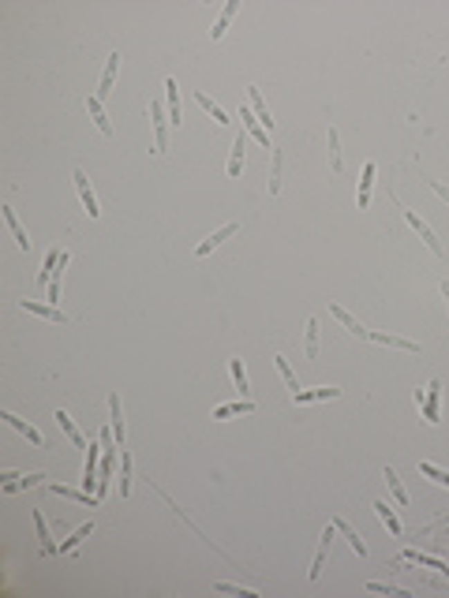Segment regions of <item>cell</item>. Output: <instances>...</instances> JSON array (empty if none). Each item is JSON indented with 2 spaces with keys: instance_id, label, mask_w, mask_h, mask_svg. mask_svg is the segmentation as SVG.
Here are the masks:
<instances>
[{
  "instance_id": "6da1fadb",
  "label": "cell",
  "mask_w": 449,
  "mask_h": 598,
  "mask_svg": "<svg viewBox=\"0 0 449 598\" xmlns=\"http://www.w3.org/2000/svg\"><path fill=\"white\" fill-rule=\"evenodd\" d=\"M169 109L161 101H150V127H154V153H165L169 150Z\"/></svg>"
},
{
  "instance_id": "7a4b0ae2",
  "label": "cell",
  "mask_w": 449,
  "mask_h": 598,
  "mask_svg": "<svg viewBox=\"0 0 449 598\" xmlns=\"http://www.w3.org/2000/svg\"><path fill=\"white\" fill-rule=\"evenodd\" d=\"M401 209H405V221H408V225H412V232H416V236H419V239H423V243H427V251L434 254V259H442V243H438L434 228H430L427 221H423V217L416 214V209H408V206H401Z\"/></svg>"
},
{
  "instance_id": "3957f363",
  "label": "cell",
  "mask_w": 449,
  "mask_h": 598,
  "mask_svg": "<svg viewBox=\"0 0 449 598\" xmlns=\"http://www.w3.org/2000/svg\"><path fill=\"white\" fill-rule=\"evenodd\" d=\"M333 539H337V527H333V523H326V531L318 535V554H315V561H311V568H307V579L322 576V568L329 561V550H333Z\"/></svg>"
},
{
  "instance_id": "277c9868",
  "label": "cell",
  "mask_w": 449,
  "mask_h": 598,
  "mask_svg": "<svg viewBox=\"0 0 449 598\" xmlns=\"http://www.w3.org/2000/svg\"><path fill=\"white\" fill-rule=\"evenodd\" d=\"M71 180H75V191H79V198H82V209H86V217L98 221V217H102V206H98V195H94V187H90L86 172L75 169V172H71Z\"/></svg>"
},
{
  "instance_id": "5b68a950",
  "label": "cell",
  "mask_w": 449,
  "mask_h": 598,
  "mask_svg": "<svg viewBox=\"0 0 449 598\" xmlns=\"http://www.w3.org/2000/svg\"><path fill=\"white\" fill-rule=\"evenodd\" d=\"M19 307L26 310V315H34V318H42V321H68V315L57 307V303H38V299H19Z\"/></svg>"
},
{
  "instance_id": "8992f818",
  "label": "cell",
  "mask_w": 449,
  "mask_h": 598,
  "mask_svg": "<svg viewBox=\"0 0 449 598\" xmlns=\"http://www.w3.org/2000/svg\"><path fill=\"white\" fill-rule=\"evenodd\" d=\"M438 404H442V382L430 378L427 382V397H423V404H419V408H423V422H427V427H434V422H438Z\"/></svg>"
},
{
  "instance_id": "52a82bcc",
  "label": "cell",
  "mask_w": 449,
  "mask_h": 598,
  "mask_svg": "<svg viewBox=\"0 0 449 598\" xmlns=\"http://www.w3.org/2000/svg\"><path fill=\"white\" fill-rule=\"evenodd\" d=\"M236 232H240V225H236V221H228V225H221L217 232H210V236L203 239V243L195 247V254H199V259H206V254L214 251V247H221L225 239H228V236H236Z\"/></svg>"
},
{
  "instance_id": "ba28073f",
  "label": "cell",
  "mask_w": 449,
  "mask_h": 598,
  "mask_svg": "<svg viewBox=\"0 0 449 598\" xmlns=\"http://www.w3.org/2000/svg\"><path fill=\"white\" fill-rule=\"evenodd\" d=\"M116 71H120V49H113L105 57V71H102V82H98V97H109L113 94V82H116Z\"/></svg>"
},
{
  "instance_id": "9c48e42d",
  "label": "cell",
  "mask_w": 449,
  "mask_h": 598,
  "mask_svg": "<svg viewBox=\"0 0 449 598\" xmlns=\"http://www.w3.org/2000/svg\"><path fill=\"white\" fill-rule=\"evenodd\" d=\"M337 397H341V389H337V385H322V389H300V393H292V404H296V408H304V404L337 400Z\"/></svg>"
},
{
  "instance_id": "30bf717a",
  "label": "cell",
  "mask_w": 449,
  "mask_h": 598,
  "mask_svg": "<svg viewBox=\"0 0 449 598\" xmlns=\"http://www.w3.org/2000/svg\"><path fill=\"white\" fill-rule=\"evenodd\" d=\"M0 419H4L8 422V427H12V430H19V434L26 438V441H30V445H45V438H42V430L38 427H30V422H26V419H19V415H15V411H0Z\"/></svg>"
},
{
  "instance_id": "8fae6325",
  "label": "cell",
  "mask_w": 449,
  "mask_h": 598,
  "mask_svg": "<svg viewBox=\"0 0 449 598\" xmlns=\"http://www.w3.org/2000/svg\"><path fill=\"white\" fill-rule=\"evenodd\" d=\"M240 120H244V131L251 135V139H259L266 150H273V146H270V131H266V127L259 124V116L251 113V105H240Z\"/></svg>"
},
{
  "instance_id": "7c38bea8",
  "label": "cell",
  "mask_w": 449,
  "mask_h": 598,
  "mask_svg": "<svg viewBox=\"0 0 449 598\" xmlns=\"http://www.w3.org/2000/svg\"><path fill=\"white\" fill-rule=\"evenodd\" d=\"M49 490L57 494V498H71V501H79V505H90V509H98V505H102V498H98V494H90V490H75V486L49 483Z\"/></svg>"
},
{
  "instance_id": "4fadbf2b",
  "label": "cell",
  "mask_w": 449,
  "mask_h": 598,
  "mask_svg": "<svg viewBox=\"0 0 449 598\" xmlns=\"http://www.w3.org/2000/svg\"><path fill=\"white\" fill-rule=\"evenodd\" d=\"M30 516H34V527H38V546H42V554H45V557H57L60 546L53 542V531H49V523H45V516H42L38 509H34Z\"/></svg>"
},
{
  "instance_id": "5bb4252c",
  "label": "cell",
  "mask_w": 449,
  "mask_h": 598,
  "mask_svg": "<svg viewBox=\"0 0 449 598\" xmlns=\"http://www.w3.org/2000/svg\"><path fill=\"white\" fill-rule=\"evenodd\" d=\"M0 217H4V225H8V232H12L15 247H19V251H30V236L23 232V225H19V217H15V209L4 206V209H0Z\"/></svg>"
},
{
  "instance_id": "9a60e30c",
  "label": "cell",
  "mask_w": 449,
  "mask_h": 598,
  "mask_svg": "<svg viewBox=\"0 0 449 598\" xmlns=\"http://www.w3.org/2000/svg\"><path fill=\"white\" fill-rule=\"evenodd\" d=\"M329 318H337V321H341V326L348 329V333H352V337H360V340H367V337H371L367 329H363L360 321H356V318H352V315H348V310L341 307V303H329Z\"/></svg>"
},
{
  "instance_id": "2e32d148",
  "label": "cell",
  "mask_w": 449,
  "mask_h": 598,
  "mask_svg": "<svg viewBox=\"0 0 449 598\" xmlns=\"http://www.w3.org/2000/svg\"><path fill=\"white\" fill-rule=\"evenodd\" d=\"M371 509L378 512V520H382V523H386V527H390V535H393V539H405V523L397 520V512L390 509V501H374Z\"/></svg>"
},
{
  "instance_id": "e0dca14e",
  "label": "cell",
  "mask_w": 449,
  "mask_h": 598,
  "mask_svg": "<svg viewBox=\"0 0 449 598\" xmlns=\"http://www.w3.org/2000/svg\"><path fill=\"white\" fill-rule=\"evenodd\" d=\"M329 523H333V527H337V535H341V539L348 542V550H352V554H360V557H367V542H363L360 535H356V531H352V527H348V523H345L341 516H333V520H329Z\"/></svg>"
},
{
  "instance_id": "ac0fdd59",
  "label": "cell",
  "mask_w": 449,
  "mask_h": 598,
  "mask_svg": "<svg viewBox=\"0 0 449 598\" xmlns=\"http://www.w3.org/2000/svg\"><path fill=\"white\" fill-rule=\"evenodd\" d=\"M251 411H255V400L251 397H240V400H232V404L214 408V415H210V419H232V415H251Z\"/></svg>"
},
{
  "instance_id": "d6986e66",
  "label": "cell",
  "mask_w": 449,
  "mask_h": 598,
  "mask_svg": "<svg viewBox=\"0 0 449 598\" xmlns=\"http://www.w3.org/2000/svg\"><path fill=\"white\" fill-rule=\"evenodd\" d=\"M236 12H240V0H228V4L221 8V15H217L214 30H210V41H221L225 38V30H228V23L236 19Z\"/></svg>"
},
{
  "instance_id": "ffe728a7",
  "label": "cell",
  "mask_w": 449,
  "mask_h": 598,
  "mask_svg": "<svg viewBox=\"0 0 449 598\" xmlns=\"http://www.w3.org/2000/svg\"><path fill=\"white\" fill-rule=\"evenodd\" d=\"M109 427H113L116 441L124 449V408H120V393H109Z\"/></svg>"
},
{
  "instance_id": "44dd1931",
  "label": "cell",
  "mask_w": 449,
  "mask_h": 598,
  "mask_svg": "<svg viewBox=\"0 0 449 598\" xmlns=\"http://www.w3.org/2000/svg\"><path fill=\"white\" fill-rule=\"evenodd\" d=\"M405 561H408V565H419V568H434V572L449 576V565H446V561L430 557V554H423V550H405Z\"/></svg>"
},
{
  "instance_id": "7402d4cb",
  "label": "cell",
  "mask_w": 449,
  "mask_h": 598,
  "mask_svg": "<svg viewBox=\"0 0 449 598\" xmlns=\"http://www.w3.org/2000/svg\"><path fill=\"white\" fill-rule=\"evenodd\" d=\"M86 113H90V120L98 124V131H102L105 139H113V124H109V116H105L102 97H86Z\"/></svg>"
},
{
  "instance_id": "603a6c76",
  "label": "cell",
  "mask_w": 449,
  "mask_h": 598,
  "mask_svg": "<svg viewBox=\"0 0 449 598\" xmlns=\"http://www.w3.org/2000/svg\"><path fill=\"white\" fill-rule=\"evenodd\" d=\"M247 101H251V113L259 116L262 127H273V116H270V105L262 101V90L259 86H247Z\"/></svg>"
},
{
  "instance_id": "cb8c5ba5",
  "label": "cell",
  "mask_w": 449,
  "mask_h": 598,
  "mask_svg": "<svg viewBox=\"0 0 449 598\" xmlns=\"http://www.w3.org/2000/svg\"><path fill=\"white\" fill-rule=\"evenodd\" d=\"M53 419H57V427L64 430V434H68V441H71V445H79V449H86V445H90V441L82 438V430L75 427V422H71V415H68V411H64V408H60V411H57V415H53Z\"/></svg>"
},
{
  "instance_id": "d4e9b609",
  "label": "cell",
  "mask_w": 449,
  "mask_h": 598,
  "mask_svg": "<svg viewBox=\"0 0 449 598\" xmlns=\"http://www.w3.org/2000/svg\"><path fill=\"white\" fill-rule=\"evenodd\" d=\"M374 172H378V165H374V161H367V165H363V172H360V195H356L360 209H367V206H371V183H374Z\"/></svg>"
},
{
  "instance_id": "484cf974",
  "label": "cell",
  "mask_w": 449,
  "mask_h": 598,
  "mask_svg": "<svg viewBox=\"0 0 449 598\" xmlns=\"http://www.w3.org/2000/svg\"><path fill=\"white\" fill-rule=\"evenodd\" d=\"M371 340H378V344H386V348H397V352H419L416 340L397 337V333H371Z\"/></svg>"
},
{
  "instance_id": "4316f807",
  "label": "cell",
  "mask_w": 449,
  "mask_h": 598,
  "mask_svg": "<svg viewBox=\"0 0 449 598\" xmlns=\"http://www.w3.org/2000/svg\"><path fill=\"white\" fill-rule=\"evenodd\" d=\"M281 172H285V153L273 146V150H270V195H277V191H281Z\"/></svg>"
},
{
  "instance_id": "83f0119b",
  "label": "cell",
  "mask_w": 449,
  "mask_h": 598,
  "mask_svg": "<svg viewBox=\"0 0 449 598\" xmlns=\"http://www.w3.org/2000/svg\"><path fill=\"white\" fill-rule=\"evenodd\" d=\"M165 97H169V120L180 127L184 116H180V82L176 79H165Z\"/></svg>"
},
{
  "instance_id": "f1b7e54d",
  "label": "cell",
  "mask_w": 449,
  "mask_h": 598,
  "mask_svg": "<svg viewBox=\"0 0 449 598\" xmlns=\"http://www.w3.org/2000/svg\"><path fill=\"white\" fill-rule=\"evenodd\" d=\"M228 374H232L236 393H240V397H247V393H251V385H247V371H244V359H240V355L228 359Z\"/></svg>"
},
{
  "instance_id": "f546056e",
  "label": "cell",
  "mask_w": 449,
  "mask_h": 598,
  "mask_svg": "<svg viewBox=\"0 0 449 598\" xmlns=\"http://www.w3.org/2000/svg\"><path fill=\"white\" fill-rule=\"evenodd\" d=\"M90 531H94V520H86V523H79V527H75V531H71V535H68V539H64V542H60V554H71V550H75V546H79V542H82V539H90Z\"/></svg>"
},
{
  "instance_id": "4dcf8cb0",
  "label": "cell",
  "mask_w": 449,
  "mask_h": 598,
  "mask_svg": "<svg viewBox=\"0 0 449 598\" xmlns=\"http://www.w3.org/2000/svg\"><path fill=\"white\" fill-rule=\"evenodd\" d=\"M131 478H135V460L131 453H120V498L131 494Z\"/></svg>"
},
{
  "instance_id": "1f68e13d",
  "label": "cell",
  "mask_w": 449,
  "mask_h": 598,
  "mask_svg": "<svg viewBox=\"0 0 449 598\" xmlns=\"http://www.w3.org/2000/svg\"><path fill=\"white\" fill-rule=\"evenodd\" d=\"M304 355L318 359V321L315 318H307V326H304Z\"/></svg>"
},
{
  "instance_id": "d6a6232c",
  "label": "cell",
  "mask_w": 449,
  "mask_h": 598,
  "mask_svg": "<svg viewBox=\"0 0 449 598\" xmlns=\"http://www.w3.org/2000/svg\"><path fill=\"white\" fill-rule=\"evenodd\" d=\"M195 101H199V105L206 109L210 116H214V124H217V127H225V124H228V113H225L221 105H217V101H210V97L203 94V90H195Z\"/></svg>"
},
{
  "instance_id": "836d02e7",
  "label": "cell",
  "mask_w": 449,
  "mask_h": 598,
  "mask_svg": "<svg viewBox=\"0 0 449 598\" xmlns=\"http://www.w3.org/2000/svg\"><path fill=\"white\" fill-rule=\"evenodd\" d=\"M382 478H386V486H390L393 501H397V505H408V490L401 486V475L393 471V467H386V471H382Z\"/></svg>"
},
{
  "instance_id": "e575fe53",
  "label": "cell",
  "mask_w": 449,
  "mask_h": 598,
  "mask_svg": "<svg viewBox=\"0 0 449 598\" xmlns=\"http://www.w3.org/2000/svg\"><path fill=\"white\" fill-rule=\"evenodd\" d=\"M240 172H244V135L232 142V153H228V176L240 180Z\"/></svg>"
},
{
  "instance_id": "d590c367",
  "label": "cell",
  "mask_w": 449,
  "mask_h": 598,
  "mask_svg": "<svg viewBox=\"0 0 449 598\" xmlns=\"http://www.w3.org/2000/svg\"><path fill=\"white\" fill-rule=\"evenodd\" d=\"M326 139H329V169H333V172H341V169H345V158H341V139H337V131H333V127H329V135H326Z\"/></svg>"
},
{
  "instance_id": "8d00e7d4",
  "label": "cell",
  "mask_w": 449,
  "mask_h": 598,
  "mask_svg": "<svg viewBox=\"0 0 449 598\" xmlns=\"http://www.w3.org/2000/svg\"><path fill=\"white\" fill-rule=\"evenodd\" d=\"M419 475H427L430 483H438V486H446V490H449V471H442V467H434L430 460H419Z\"/></svg>"
},
{
  "instance_id": "74e56055",
  "label": "cell",
  "mask_w": 449,
  "mask_h": 598,
  "mask_svg": "<svg viewBox=\"0 0 449 598\" xmlns=\"http://www.w3.org/2000/svg\"><path fill=\"white\" fill-rule=\"evenodd\" d=\"M273 363H277V374L285 378L288 389H292V393H300V382H296V374H292V363H288V359H285V355H273Z\"/></svg>"
},
{
  "instance_id": "f35d334b",
  "label": "cell",
  "mask_w": 449,
  "mask_h": 598,
  "mask_svg": "<svg viewBox=\"0 0 449 598\" xmlns=\"http://www.w3.org/2000/svg\"><path fill=\"white\" fill-rule=\"evenodd\" d=\"M214 591H217V595H247V598H255V587H244V583H225V579H217V583H214Z\"/></svg>"
},
{
  "instance_id": "ab89813d",
  "label": "cell",
  "mask_w": 449,
  "mask_h": 598,
  "mask_svg": "<svg viewBox=\"0 0 449 598\" xmlns=\"http://www.w3.org/2000/svg\"><path fill=\"white\" fill-rule=\"evenodd\" d=\"M367 591H371V595H393V598H408V591H405V587L378 583V579H371V583H367Z\"/></svg>"
},
{
  "instance_id": "60d3db41",
  "label": "cell",
  "mask_w": 449,
  "mask_h": 598,
  "mask_svg": "<svg viewBox=\"0 0 449 598\" xmlns=\"http://www.w3.org/2000/svg\"><path fill=\"white\" fill-rule=\"evenodd\" d=\"M430 191H434V195H438V198H442V202H449V187H446V183H438V180H430Z\"/></svg>"
},
{
  "instance_id": "b9f144b4",
  "label": "cell",
  "mask_w": 449,
  "mask_h": 598,
  "mask_svg": "<svg viewBox=\"0 0 449 598\" xmlns=\"http://www.w3.org/2000/svg\"><path fill=\"white\" fill-rule=\"evenodd\" d=\"M438 288H442V296H446V303H449V281H442Z\"/></svg>"
}]
</instances>
